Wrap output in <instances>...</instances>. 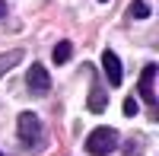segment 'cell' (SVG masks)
<instances>
[{
    "instance_id": "cell-8",
    "label": "cell",
    "mask_w": 159,
    "mask_h": 156,
    "mask_svg": "<svg viewBox=\"0 0 159 156\" xmlns=\"http://www.w3.org/2000/svg\"><path fill=\"white\" fill-rule=\"evenodd\" d=\"M70 54H73V45H70V42H57V45H54V54H51V57H54V64H67V61H70Z\"/></svg>"
},
{
    "instance_id": "cell-2",
    "label": "cell",
    "mask_w": 159,
    "mask_h": 156,
    "mask_svg": "<svg viewBox=\"0 0 159 156\" xmlns=\"http://www.w3.org/2000/svg\"><path fill=\"white\" fill-rule=\"evenodd\" d=\"M118 147V131L115 127H96L86 137V153L89 156H108Z\"/></svg>"
},
{
    "instance_id": "cell-11",
    "label": "cell",
    "mask_w": 159,
    "mask_h": 156,
    "mask_svg": "<svg viewBox=\"0 0 159 156\" xmlns=\"http://www.w3.org/2000/svg\"><path fill=\"white\" fill-rule=\"evenodd\" d=\"M7 16V0H0V19Z\"/></svg>"
},
{
    "instance_id": "cell-4",
    "label": "cell",
    "mask_w": 159,
    "mask_h": 156,
    "mask_svg": "<svg viewBox=\"0 0 159 156\" xmlns=\"http://www.w3.org/2000/svg\"><path fill=\"white\" fill-rule=\"evenodd\" d=\"M102 67H105V76H108V86H121V61L111 48L102 51Z\"/></svg>"
},
{
    "instance_id": "cell-7",
    "label": "cell",
    "mask_w": 159,
    "mask_h": 156,
    "mask_svg": "<svg viewBox=\"0 0 159 156\" xmlns=\"http://www.w3.org/2000/svg\"><path fill=\"white\" fill-rule=\"evenodd\" d=\"M22 54H25V51H7V54H0V76H3V73H10L13 67H16V64L22 61Z\"/></svg>"
},
{
    "instance_id": "cell-13",
    "label": "cell",
    "mask_w": 159,
    "mask_h": 156,
    "mask_svg": "<svg viewBox=\"0 0 159 156\" xmlns=\"http://www.w3.org/2000/svg\"><path fill=\"white\" fill-rule=\"evenodd\" d=\"M0 156H3V153H0Z\"/></svg>"
},
{
    "instance_id": "cell-5",
    "label": "cell",
    "mask_w": 159,
    "mask_h": 156,
    "mask_svg": "<svg viewBox=\"0 0 159 156\" xmlns=\"http://www.w3.org/2000/svg\"><path fill=\"white\" fill-rule=\"evenodd\" d=\"M153 80H156V67H153V64H147V67H143V73H140V96H143V102H147V105H156Z\"/></svg>"
},
{
    "instance_id": "cell-3",
    "label": "cell",
    "mask_w": 159,
    "mask_h": 156,
    "mask_svg": "<svg viewBox=\"0 0 159 156\" xmlns=\"http://www.w3.org/2000/svg\"><path fill=\"white\" fill-rule=\"evenodd\" d=\"M25 86H29V93H35V96H45L51 89V76H48V70L42 67V64H32V67H29V73H25Z\"/></svg>"
},
{
    "instance_id": "cell-1",
    "label": "cell",
    "mask_w": 159,
    "mask_h": 156,
    "mask_svg": "<svg viewBox=\"0 0 159 156\" xmlns=\"http://www.w3.org/2000/svg\"><path fill=\"white\" fill-rule=\"evenodd\" d=\"M16 127H19V144L22 147H42L45 140V127H42V118L32 112H22L16 118Z\"/></svg>"
},
{
    "instance_id": "cell-12",
    "label": "cell",
    "mask_w": 159,
    "mask_h": 156,
    "mask_svg": "<svg viewBox=\"0 0 159 156\" xmlns=\"http://www.w3.org/2000/svg\"><path fill=\"white\" fill-rule=\"evenodd\" d=\"M99 3H108V0H99Z\"/></svg>"
},
{
    "instance_id": "cell-9",
    "label": "cell",
    "mask_w": 159,
    "mask_h": 156,
    "mask_svg": "<svg viewBox=\"0 0 159 156\" xmlns=\"http://www.w3.org/2000/svg\"><path fill=\"white\" fill-rule=\"evenodd\" d=\"M130 16L134 19H147L150 16V3L147 0H134V3H130Z\"/></svg>"
},
{
    "instance_id": "cell-10",
    "label": "cell",
    "mask_w": 159,
    "mask_h": 156,
    "mask_svg": "<svg viewBox=\"0 0 159 156\" xmlns=\"http://www.w3.org/2000/svg\"><path fill=\"white\" fill-rule=\"evenodd\" d=\"M124 115H127V118H134V115H137V99H134V96L124 99Z\"/></svg>"
},
{
    "instance_id": "cell-6",
    "label": "cell",
    "mask_w": 159,
    "mask_h": 156,
    "mask_svg": "<svg viewBox=\"0 0 159 156\" xmlns=\"http://www.w3.org/2000/svg\"><path fill=\"white\" fill-rule=\"evenodd\" d=\"M86 105H89V112H105V105H108V93H105V89L102 86H92L89 89V102H86Z\"/></svg>"
}]
</instances>
